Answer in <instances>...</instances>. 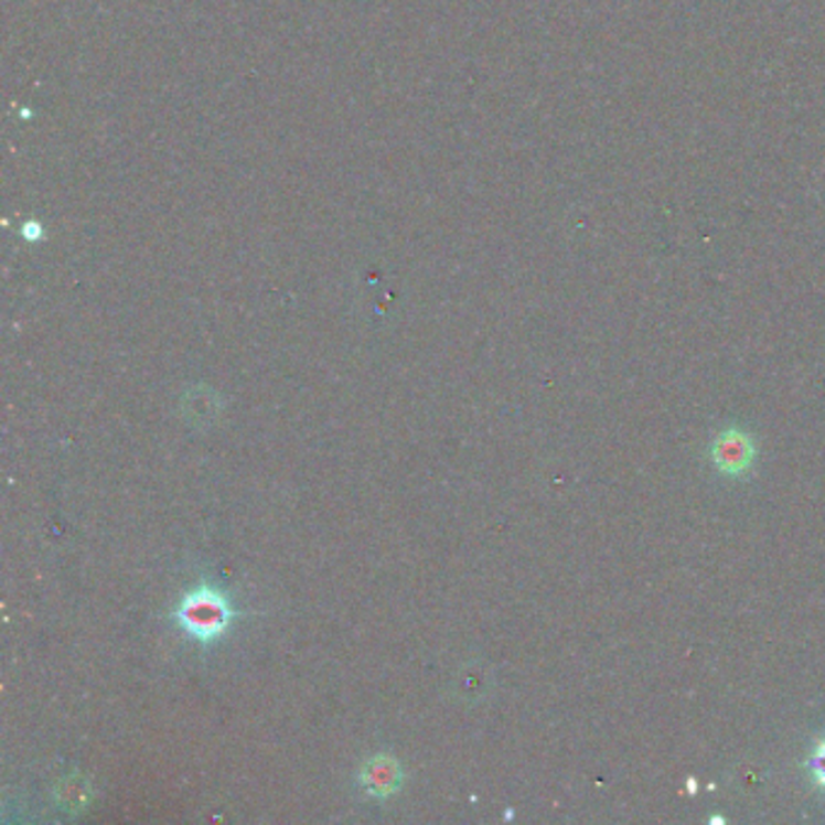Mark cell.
I'll list each match as a JSON object with an SVG mask.
<instances>
[{
  "instance_id": "3",
  "label": "cell",
  "mask_w": 825,
  "mask_h": 825,
  "mask_svg": "<svg viewBox=\"0 0 825 825\" xmlns=\"http://www.w3.org/2000/svg\"><path fill=\"white\" fill-rule=\"evenodd\" d=\"M361 784L373 796H390L403 784V768H399V762L393 756H373L364 770H361Z\"/></svg>"
},
{
  "instance_id": "2",
  "label": "cell",
  "mask_w": 825,
  "mask_h": 825,
  "mask_svg": "<svg viewBox=\"0 0 825 825\" xmlns=\"http://www.w3.org/2000/svg\"><path fill=\"white\" fill-rule=\"evenodd\" d=\"M756 446L741 431H727L711 446V460L724 474H743L753 465Z\"/></svg>"
},
{
  "instance_id": "1",
  "label": "cell",
  "mask_w": 825,
  "mask_h": 825,
  "mask_svg": "<svg viewBox=\"0 0 825 825\" xmlns=\"http://www.w3.org/2000/svg\"><path fill=\"white\" fill-rule=\"evenodd\" d=\"M235 608L228 596L206 583L184 593L178 610H174V620L180 622V628L199 642H216L231 628Z\"/></svg>"
},
{
  "instance_id": "4",
  "label": "cell",
  "mask_w": 825,
  "mask_h": 825,
  "mask_svg": "<svg viewBox=\"0 0 825 825\" xmlns=\"http://www.w3.org/2000/svg\"><path fill=\"white\" fill-rule=\"evenodd\" d=\"M808 770H811V778H814L816 786H821V790L825 792V741L816 748V753L811 756Z\"/></svg>"
}]
</instances>
